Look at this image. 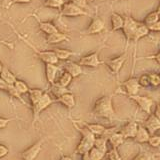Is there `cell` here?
I'll list each match as a JSON object with an SVG mask.
<instances>
[{
  "instance_id": "ba28073f",
  "label": "cell",
  "mask_w": 160,
  "mask_h": 160,
  "mask_svg": "<svg viewBox=\"0 0 160 160\" xmlns=\"http://www.w3.org/2000/svg\"><path fill=\"white\" fill-rule=\"evenodd\" d=\"M99 52L100 50H97V51H94L90 54L85 55V56H82L79 59L78 63L81 65V66H85V67H91V68H96L99 65L102 64V61L99 59Z\"/></svg>"
},
{
  "instance_id": "83f0119b",
  "label": "cell",
  "mask_w": 160,
  "mask_h": 160,
  "mask_svg": "<svg viewBox=\"0 0 160 160\" xmlns=\"http://www.w3.org/2000/svg\"><path fill=\"white\" fill-rule=\"evenodd\" d=\"M72 80H73V78H72L71 75H70L69 73H67L66 71H63V72H62V74L60 75V77L57 79L56 83H57V84H59L60 86L67 88V87L69 86V84L71 83Z\"/></svg>"
},
{
  "instance_id": "44dd1931",
  "label": "cell",
  "mask_w": 160,
  "mask_h": 160,
  "mask_svg": "<svg viewBox=\"0 0 160 160\" xmlns=\"http://www.w3.org/2000/svg\"><path fill=\"white\" fill-rule=\"evenodd\" d=\"M38 26H39V29L46 35H50V34L56 33L59 31L58 28L55 26L52 22H49V21H40L38 19Z\"/></svg>"
},
{
  "instance_id": "8fae6325",
  "label": "cell",
  "mask_w": 160,
  "mask_h": 160,
  "mask_svg": "<svg viewBox=\"0 0 160 160\" xmlns=\"http://www.w3.org/2000/svg\"><path fill=\"white\" fill-rule=\"evenodd\" d=\"M121 86H122L124 93L128 95V97L132 96V95L138 94V91L140 89L138 78L136 77H131V78H128L127 80H125L124 82L121 83Z\"/></svg>"
},
{
  "instance_id": "f6af8a7d",
  "label": "cell",
  "mask_w": 160,
  "mask_h": 160,
  "mask_svg": "<svg viewBox=\"0 0 160 160\" xmlns=\"http://www.w3.org/2000/svg\"><path fill=\"white\" fill-rule=\"evenodd\" d=\"M9 86L10 85L7 84L1 77H0V90H1V91H4V92H7Z\"/></svg>"
},
{
  "instance_id": "603a6c76",
  "label": "cell",
  "mask_w": 160,
  "mask_h": 160,
  "mask_svg": "<svg viewBox=\"0 0 160 160\" xmlns=\"http://www.w3.org/2000/svg\"><path fill=\"white\" fill-rule=\"evenodd\" d=\"M125 138L120 132H113L110 136L107 138V141L111 144L112 148H118L120 145H122Z\"/></svg>"
},
{
  "instance_id": "30bf717a",
  "label": "cell",
  "mask_w": 160,
  "mask_h": 160,
  "mask_svg": "<svg viewBox=\"0 0 160 160\" xmlns=\"http://www.w3.org/2000/svg\"><path fill=\"white\" fill-rule=\"evenodd\" d=\"M129 98L136 102L137 105L140 107V109L143 110L144 112H146L148 115L151 114V108L153 106L154 102L150 97L136 94V95H132V96H129Z\"/></svg>"
},
{
  "instance_id": "3957f363",
  "label": "cell",
  "mask_w": 160,
  "mask_h": 160,
  "mask_svg": "<svg viewBox=\"0 0 160 160\" xmlns=\"http://www.w3.org/2000/svg\"><path fill=\"white\" fill-rule=\"evenodd\" d=\"M13 30L15 31V33H16L17 36H18L20 39H21L25 44H27L28 46L33 50L34 53L37 55L38 58H39L40 60H41L42 62H44V64H46V63L57 64V63H58L59 60H58V58H57V56H56V54H55L54 51H50V50H47V51H40V50H38L36 47H35L34 45H33L31 42H30L26 37H24V36H22L21 34H19L14 28H13Z\"/></svg>"
},
{
  "instance_id": "7bdbcfd3",
  "label": "cell",
  "mask_w": 160,
  "mask_h": 160,
  "mask_svg": "<svg viewBox=\"0 0 160 160\" xmlns=\"http://www.w3.org/2000/svg\"><path fill=\"white\" fill-rule=\"evenodd\" d=\"M72 3H74L75 5H77L80 8L82 9H86L88 4H87V0H70Z\"/></svg>"
},
{
  "instance_id": "11a10c76",
  "label": "cell",
  "mask_w": 160,
  "mask_h": 160,
  "mask_svg": "<svg viewBox=\"0 0 160 160\" xmlns=\"http://www.w3.org/2000/svg\"><path fill=\"white\" fill-rule=\"evenodd\" d=\"M87 1H93V0H87Z\"/></svg>"
},
{
  "instance_id": "f907efd6",
  "label": "cell",
  "mask_w": 160,
  "mask_h": 160,
  "mask_svg": "<svg viewBox=\"0 0 160 160\" xmlns=\"http://www.w3.org/2000/svg\"><path fill=\"white\" fill-rule=\"evenodd\" d=\"M60 160H72V158L70 156H62L60 158Z\"/></svg>"
},
{
  "instance_id": "6da1fadb",
  "label": "cell",
  "mask_w": 160,
  "mask_h": 160,
  "mask_svg": "<svg viewBox=\"0 0 160 160\" xmlns=\"http://www.w3.org/2000/svg\"><path fill=\"white\" fill-rule=\"evenodd\" d=\"M112 95H103L95 101L92 112L98 117L112 119L115 116V110L112 103Z\"/></svg>"
},
{
  "instance_id": "ab89813d",
  "label": "cell",
  "mask_w": 160,
  "mask_h": 160,
  "mask_svg": "<svg viewBox=\"0 0 160 160\" xmlns=\"http://www.w3.org/2000/svg\"><path fill=\"white\" fill-rule=\"evenodd\" d=\"M138 82L140 87H149L150 86V81H149V76L148 74H143L138 78Z\"/></svg>"
},
{
  "instance_id": "484cf974",
  "label": "cell",
  "mask_w": 160,
  "mask_h": 160,
  "mask_svg": "<svg viewBox=\"0 0 160 160\" xmlns=\"http://www.w3.org/2000/svg\"><path fill=\"white\" fill-rule=\"evenodd\" d=\"M44 91L42 89H38V88H30L28 91L29 95V99H30V103H31V106L35 103H37L39 101V99L42 97Z\"/></svg>"
},
{
  "instance_id": "f546056e",
  "label": "cell",
  "mask_w": 160,
  "mask_h": 160,
  "mask_svg": "<svg viewBox=\"0 0 160 160\" xmlns=\"http://www.w3.org/2000/svg\"><path fill=\"white\" fill-rule=\"evenodd\" d=\"M107 142H108L107 138H105L103 136H98L94 140V147L99 149L100 151L106 153L107 152Z\"/></svg>"
},
{
  "instance_id": "f35d334b",
  "label": "cell",
  "mask_w": 160,
  "mask_h": 160,
  "mask_svg": "<svg viewBox=\"0 0 160 160\" xmlns=\"http://www.w3.org/2000/svg\"><path fill=\"white\" fill-rule=\"evenodd\" d=\"M132 160H157L156 158H155L154 155L150 154L148 152H142L138 154L136 157L133 158Z\"/></svg>"
},
{
  "instance_id": "5bb4252c",
  "label": "cell",
  "mask_w": 160,
  "mask_h": 160,
  "mask_svg": "<svg viewBox=\"0 0 160 160\" xmlns=\"http://www.w3.org/2000/svg\"><path fill=\"white\" fill-rule=\"evenodd\" d=\"M64 71H66L72 76V78H77L80 75L83 74V68L78 62H73V61H66L64 64Z\"/></svg>"
},
{
  "instance_id": "d6986e66",
  "label": "cell",
  "mask_w": 160,
  "mask_h": 160,
  "mask_svg": "<svg viewBox=\"0 0 160 160\" xmlns=\"http://www.w3.org/2000/svg\"><path fill=\"white\" fill-rule=\"evenodd\" d=\"M110 21H111V30L114 31H118V30H122L124 25V17L119 13L113 12L110 17Z\"/></svg>"
},
{
  "instance_id": "7a4b0ae2",
  "label": "cell",
  "mask_w": 160,
  "mask_h": 160,
  "mask_svg": "<svg viewBox=\"0 0 160 160\" xmlns=\"http://www.w3.org/2000/svg\"><path fill=\"white\" fill-rule=\"evenodd\" d=\"M79 123L82 125V127L79 126L77 123H75V127H76V129L78 130V131L82 134V138H81V140H80V142L78 143L74 153L78 154V155H81V156L83 157V156L88 155V152L90 151V149L94 146V140H95V138H96V136L90 132L81 122H79Z\"/></svg>"
},
{
  "instance_id": "60d3db41",
  "label": "cell",
  "mask_w": 160,
  "mask_h": 160,
  "mask_svg": "<svg viewBox=\"0 0 160 160\" xmlns=\"http://www.w3.org/2000/svg\"><path fill=\"white\" fill-rule=\"evenodd\" d=\"M15 118H5V117H0V129H4L8 126V124L14 120Z\"/></svg>"
},
{
  "instance_id": "f1b7e54d",
  "label": "cell",
  "mask_w": 160,
  "mask_h": 160,
  "mask_svg": "<svg viewBox=\"0 0 160 160\" xmlns=\"http://www.w3.org/2000/svg\"><path fill=\"white\" fill-rule=\"evenodd\" d=\"M54 52L56 54L58 60H62V61L69 59L71 56L76 54L74 51H71V50H69V49H56V50H54Z\"/></svg>"
},
{
  "instance_id": "5b68a950",
  "label": "cell",
  "mask_w": 160,
  "mask_h": 160,
  "mask_svg": "<svg viewBox=\"0 0 160 160\" xmlns=\"http://www.w3.org/2000/svg\"><path fill=\"white\" fill-rule=\"evenodd\" d=\"M59 13L64 17H78V16H87L88 13L84 9L80 8L71 1L65 2L64 5L59 10Z\"/></svg>"
},
{
  "instance_id": "4316f807",
  "label": "cell",
  "mask_w": 160,
  "mask_h": 160,
  "mask_svg": "<svg viewBox=\"0 0 160 160\" xmlns=\"http://www.w3.org/2000/svg\"><path fill=\"white\" fill-rule=\"evenodd\" d=\"M159 19H160V14L155 10V11L150 12L145 16L143 23L146 25L147 27H149V26H151V25H153L155 22H157Z\"/></svg>"
},
{
  "instance_id": "d6a6232c",
  "label": "cell",
  "mask_w": 160,
  "mask_h": 160,
  "mask_svg": "<svg viewBox=\"0 0 160 160\" xmlns=\"http://www.w3.org/2000/svg\"><path fill=\"white\" fill-rule=\"evenodd\" d=\"M13 86L21 95L28 93L29 89H30L28 85L25 83L23 80H20V79H17L16 81H15V83L13 84Z\"/></svg>"
},
{
  "instance_id": "74e56055",
  "label": "cell",
  "mask_w": 160,
  "mask_h": 160,
  "mask_svg": "<svg viewBox=\"0 0 160 160\" xmlns=\"http://www.w3.org/2000/svg\"><path fill=\"white\" fill-rule=\"evenodd\" d=\"M150 146L153 147V148H157L160 146V135H153L151 136L150 135V137L148 139V142H147Z\"/></svg>"
},
{
  "instance_id": "681fc988",
  "label": "cell",
  "mask_w": 160,
  "mask_h": 160,
  "mask_svg": "<svg viewBox=\"0 0 160 160\" xmlns=\"http://www.w3.org/2000/svg\"><path fill=\"white\" fill-rule=\"evenodd\" d=\"M0 44H5V45H7V46H9V47H12V45H11V44L7 43L6 41H3V40H0Z\"/></svg>"
},
{
  "instance_id": "bcb514c9",
  "label": "cell",
  "mask_w": 160,
  "mask_h": 160,
  "mask_svg": "<svg viewBox=\"0 0 160 160\" xmlns=\"http://www.w3.org/2000/svg\"><path fill=\"white\" fill-rule=\"evenodd\" d=\"M32 0H11L10 1V5L12 4H26V3H30Z\"/></svg>"
},
{
  "instance_id": "cb8c5ba5",
  "label": "cell",
  "mask_w": 160,
  "mask_h": 160,
  "mask_svg": "<svg viewBox=\"0 0 160 160\" xmlns=\"http://www.w3.org/2000/svg\"><path fill=\"white\" fill-rule=\"evenodd\" d=\"M0 77L9 85H13L15 83V81L17 80V77L15 76V74L10 71L7 67H4V66H3L1 73H0Z\"/></svg>"
},
{
  "instance_id": "9f6ffc18",
  "label": "cell",
  "mask_w": 160,
  "mask_h": 160,
  "mask_svg": "<svg viewBox=\"0 0 160 160\" xmlns=\"http://www.w3.org/2000/svg\"><path fill=\"white\" fill-rule=\"evenodd\" d=\"M113 1H116V0H113Z\"/></svg>"
},
{
  "instance_id": "9a60e30c",
  "label": "cell",
  "mask_w": 160,
  "mask_h": 160,
  "mask_svg": "<svg viewBox=\"0 0 160 160\" xmlns=\"http://www.w3.org/2000/svg\"><path fill=\"white\" fill-rule=\"evenodd\" d=\"M55 102H58L60 104H62L63 106H65L67 109H72L75 107L76 105V100H75V96L74 94H72V92H67L62 94L61 96L57 97L56 99H54Z\"/></svg>"
},
{
  "instance_id": "9c48e42d",
  "label": "cell",
  "mask_w": 160,
  "mask_h": 160,
  "mask_svg": "<svg viewBox=\"0 0 160 160\" xmlns=\"http://www.w3.org/2000/svg\"><path fill=\"white\" fill-rule=\"evenodd\" d=\"M126 59H127V55L124 52L123 54L119 55V56H117V57L107 59L104 63L113 74H118V72L123 67V65H124L125 61H126Z\"/></svg>"
},
{
  "instance_id": "ee69618b",
  "label": "cell",
  "mask_w": 160,
  "mask_h": 160,
  "mask_svg": "<svg viewBox=\"0 0 160 160\" xmlns=\"http://www.w3.org/2000/svg\"><path fill=\"white\" fill-rule=\"evenodd\" d=\"M148 28L150 31H152V32H159L160 31V19L157 22H155L153 25H151V26H149Z\"/></svg>"
},
{
  "instance_id": "7c38bea8",
  "label": "cell",
  "mask_w": 160,
  "mask_h": 160,
  "mask_svg": "<svg viewBox=\"0 0 160 160\" xmlns=\"http://www.w3.org/2000/svg\"><path fill=\"white\" fill-rule=\"evenodd\" d=\"M105 28L104 21L100 17H95L90 22L89 26L84 31V34L86 35H95L98 33H101Z\"/></svg>"
},
{
  "instance_id": "52a82bcc",
  "label": "cell",
  "mask_w": 160,
  "mask_h": 160,
  "mask_svg": "<svg viewBox=\"0 0 160 160\" xmlns=\"http://www.w3.org/2000/svg\"><path fill=\"white\" fill-rule=\"evenodd\" d=\"M139 23H140L139 21L135 20L131 16L124 17V25H123L122 31L127 41H133L134 40L135 32H136Z\"/></svg>"
},
{
  "instance_id": "1f68e13d",
  "label": "cell",
  "mask_w": 160,
  "mask_h": 160,
  "mask_svg": "<svg viewBox=\"0 0 160 160\" xmlns=\"http://www.w3.org/2000/svg\"><path fill=\"white\" fill-rule=\"evenodd\" d=\"M50 86H51V88H50V90H51V93L53 94V96H55L56 98L59 97V96H61V95L64 94V93L70 92V90L68 88L60 86V85L57 84V83H54L52 85H50Z\"/></svg>"
},
{
  "instance_id": "6f0895ef",
  "label": "cell",
  "mask_w": 160,
  "mask_h": 160,
  "mask_svg": "<svg viewBox=\"0 0 160 160\" xmlns=\"http://www.w3.org/2000/svg\"><path fill=\"white\" fill-rule=\"evenodd\" d=\"M159 105H160V102H159Z\"/></svg>"
},
{
  "instance_id": "ac0fdd59",
  "label": "cell",
  "mask_w": 160,
  "mask_h": 160,
  "mask_svg": "<svg viewBox=\"0 0 160 160\" xmlns=\"http://www.w3.org/2000/svg\"><path fill=\"white\" fill-rule=\"evenodd\" d=\"M70 40V37L66 33H62V32H56V33H53V34H50V35H47L46 36V41L48 44H52V45H55V44H59L61 42H64V41H69Z\"/></svg>"
},
{
  "instance_id": "836d02e7",
  "label": "cell",
  "mask_w": 160,
  "mask_h": 160,
  "mask_svg": "<svg viewBox=\"0 0 160 160\" xmlns=\"http://www.w3.org/2000/svg\"><path fill=\"white\" fill-rule=\"evenodd\" d=\"M64 3H65L64 0H44L43 5L48 8H54L60 10L64 5Z\"/></svg>"
},
{
  "instance_id": "c3c4849f",
  "label": "cell",
  "mask_w": 160,
  "mask_h": 160,
  "mask_svg": "<svg viewBox=\"0 0 160 160\" xmlns=\"http://www.w3.org/2000/svg\"><path fill=\"white\" fill-rule=\"evenodd\" d=\"M151 58H153L158 64H160V50H159V51H158L156 54H155V55H153V56H152Z\"/></svg>"
},
{
  "instance_id": "4dcf8cb0",
  "label": "cell",
  "mask_w": 160,
  "mask_h": 160,
  "mask_svg": "<svg viewBox=\"0 0 160 160\" xmlns=\"http://www.w3.org/2000/svg\"><path fill=\"white\" fill-rule=\"evenodd\" d=\"M105 156H106V153L100 151L99 149L95 148L94 146L90 149V151L88 152L89 160H103Z\"/></svg>"
},
{
  "instance_id": "e575fe53",
  "label": "cell",
  "mask_w": 160,
  "mask_h": 160,
  "mask_svg": "<svg viewBox=\"0 0 160 160\" xmlns=\"http://www.w3.org/2000/svg\"><path fill=\"white\" fill-rule=\"evenodd\" d=\"M9 96H11V97H13V98H15V99H18L20 102H21L22 104H24V105H26V102L24 101V99L22 98V96H21V94H20L16 89H15V87L13 86V85H10L9 86V88H8V90H7V92H6Z\"/></svg>"
},
{
  "instance_id": "d4e9b609",
  "label": "cell",
  "mask_w": 160,
  "mask_h": 160,
  "mask_svg": "<svg viewBox=\"0 0 160 160\" xmlns=\"http://www.w3.org/2000/svg\"><path fill=\"white\" fill-rule=\"evenodd\" d=\"M150 33V30L149 28L145 25L143 22H140L139 25H138V27H137V30H136V32H135V36H134V40H133V42H137L139 41L140 39L145 37V36H147V35Z\"/></svg>"
},
{
  "instance_id": "4fadbf2b",
  "label": "cell",
  "mask_w": 160,
  "mask_h": 160,
  "mask_svg": "<svg viewBox=\"0 0 160 160\" xmlns=\"http://www.w3.org/2000/svg\"><path fill=\"white\" fill-rule=\"evenodd\" d=\"M60 67L57 64L46 63L45 64V76L48 84L52 85L57 81V75L59 73Z\"/></svg>"
},
{
  "instance_id": "7dc6e473",
  "label": "cell",
  "mask_w": 160,
  "mask_h": 160,
  "mask_svg": "<svg viewBox=\"0 0 160 160\" xmlns=\"http://www.w3.org/2000/svg\"><path fill=\"white\" fill-rule=\"evenodd\" d=\"M153 114L160 120V105H159V104L156 105V108H155V111H154Z\"/></svg>"
},
{
  "instance_id": "8d00e7d4",
  "label": "cell",
  "mask_w": 160,
  "mask_h": 160,
  "mask_svg": "<svg viewBox=\"0 0 160 160\" xmlns=\"http://www.w3.org/2000/svg\"><path fill=\"white\" fill-rule=\"evenodd\" d=\"M106 156L109 160H122L117 148H111L106 152Z\"/></svg>"
},
{
  "instance_id": "ffe728a7",
  "label": "cell",
  "mask_w": 160,
  "mask_h": 160,
  "mask_svg": "<svg viewBox=\"0 0 160 160\" xmlns=\"http://www.w3.org/2000/svg\"><path fill=\"white\" fill-rule=\"evenodd\" d=\"M85 127H86L90 132H91L95 136H102L104 134L106 127H104L101 124H97V123H86V122H81Z\"/></svg>"
},
{
  "instance_id": "2e32d148",
  "label": "cell",
  "mask_w": 160,
  "mask_h": 160,
  "mask_svg": "<svg viewBox=\"0 0 160 160\" xmlns=\"http://www.w3.org/2000/svg\"><path fill=\"white\" fill-rule=\"evenodd\" d=\"M138 123L135 122V121H130L128 123H126L122 126V128L120 129V133L123 135V137L125 139L127 138H133L135 137V135H136V132H137V128H138Z\"/></svg>"
},
{
  "instance_id": "7402d4cb",
  "label": "cell",
  "mask_w": 160,
  "mask_h": 160,
  "mask_svg": "<svg viewBox=\"0 0 160 160\" xmlns=\"http://www.w3.org/2000/svg\"><path fill=\"white\" fill-rule=\"evenodd\" d=\"M149 137H150V133L148 132V130L145 127L141 126V125H138L137 132L134 137L135 141L138 143H146L148 142Z\"/></svg>"
},
{
  "instance_id": "db71d44e",
  "label": "cell",
  "mask_w": 160,
  "mask_h": 160,
  "mask_svg": "<svg viewBox=\"0 0 160 160\" xmlns=\"http://www.w3.org/2000/svg\"><path fill=\"white\" fill-rule=\"evenodd\" d=\"M82 158H83V160H89V158H88V155H86V156H83Z\"/></svg>"
},
{
  "instance_id": "d590c367",
  "label": "cell",
  "mask_w": 160,
  "mask_h": 160,
  "mask_svg": "<svg viewBox=\"0 0 160 160\" xmlns=\"http://www.w3.org/2000/svg\"><path fill=\"white\" fill-rule=\"evenodd\" d=\"M150 86L159 87L160 86V74L158 73H148Z\"/></svg>"
},
{
  "instance_id": "8992f818",
  "label": "cell",
  "mask_w": 160,
  "mask_h": 160,
  "mask_svg": "<svg viewBox=\"0 0 160 160\" xmlns=\"http://www.w3.org/2000/svg\"><path fill=\"white\" fill-rule=\"evenodd\" d=\"M45 138L39 139L38 141H36L34 144H32L31 146H29L25 150L20 153V157L22 158V160H35L39 155V153L41 152L43 143L45 142Z\"/></svg>"
},
{
  "instance_id": "b9f144b4",
  "label": "cell",
  "mask_w": 160,
  "mask_h": 160,
  "mask_svg": "<svg viewBox=\"0 0 160 160\" xmlns=\"http://www.w3.org/2000/svg\"><path fill=\"white\" fill-rule=\"evenodd\" d=\"M8 153H9V148L6 146V145L0 143V159H2L5 156H7Z\"/></svg>"
},
{
  "instance_id": "816d5d0a",
  "label": "cell",
  "mask_w": 160,
  "mask_h": 160,
  "mask_svg": "<svg viewBox=\"0 0 160 160\" xmlns=\"http://www.w3.org/2000/svg\"><path fill=\"white\" fill-rule=\"evenodd\" d=\"M156 11L160 14V0H159V4H158V7H157V9H156Z\"/></svg>"
},
{
  "instance_id": "f5cc1de1",
  "label": "cell",
  "mask_w": 160,
  "mask_h": 160,
  "mask_svg": "<svg viewBox=\"0 0 160 160\" xmlns=\"http://www.w3.org/2000/svg\"><path fill=\"white\" fill-rule=\"evenodd\" d=\"M2 69H3V65H2L1 61H0V73H1V71H2Z\"/></svg>"
},
{
  "instance_id": "e0dca14e",
  "label": "cell",
  "mask_w": 160,
  "mask_h": 160,
  "mask_svg": "<svg viewBox=\"0 0 160 160\" xmlns=\"http://www.w3.org/2000/svg\"><path fill=\"white\" fill-rule=\"evenodd\" d=\"M145 128L148 130V132L151 134H154L157 130H160V120L155 116L154 114H149L148 118L145 121Z\"/></svg>"
},
{
  "instance_id": "277c9868",
  "label": "cell",
  "mask_w": 160,
  "mask_h": 160,
  "mask_svg": "<svg viewBox=\"0 0 160 160\" xmlns=\"http://www.w3.org/2000/svg\"><path fill=\"white\" fill-rule=\"evenodd\" d=\"M54 102H55V100L52 98V96L48 92L43 93L42 97L39 99V101L37 103H35L33 106H31L32 112H33V122H32L33 125L37 122L41 112L44 111L45 109H47L50 105L53 104Z\"/></svg>"
}]
</instances>
